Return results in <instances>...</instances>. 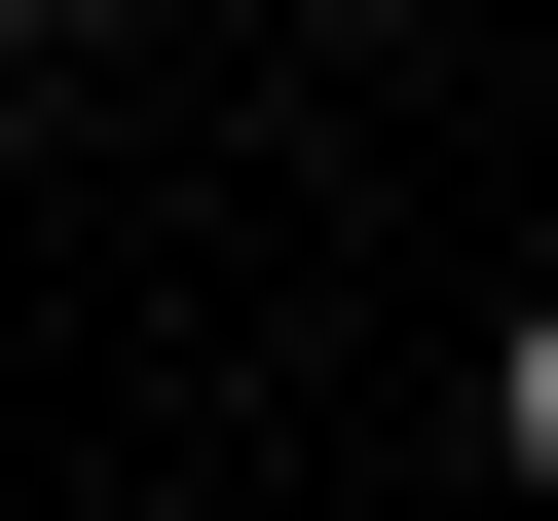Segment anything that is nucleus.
Segmentation results:
<instances>
[{
	"label": "nucleus",
	"mask_w": 558,
	"mask_h": 521,
	"mask_svg": "<svg viewBox=\"0 0 558 521\" xmlns=\"http://www.w3.org/2000/svg\"><path fill=\"white\" fill-rule=\"evenodd\" d=\"M484 484H558V299H521V336H484Z\"/></svg>",
	"instance_id": "nucleus-1"
},
{
	"label": "nucleus",
	"mask_w": 558,
	"mask_h": 521,
	"mask_svg": "<svg viewBox=\"0 0 558 521\" xmlns=\"http://www.w3.org/2000/svg\"><path fill=\"white\" fill-rule=\"evenodd\" d=\"M0 38H112V0H0Z\"/></svg>",
	"instance_id": "nucleus-2"
}]
</instances>
